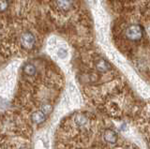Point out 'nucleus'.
Masks as SVG:
<instances>
[{
    "label": "nucleus",
    "instance_id": "obj_1",
    "mask_svg": "<svg viewBox=\"0 0 150 149\" xmlns=\"http://www.w3.org/2000/svg\"><path fill=\"white\" fill-rule=\"evenodd\" d=\"M125 36L126 38L132 40V41H137L140 40L141 39H143L144 36V31L142 26L139 25H130L126 28L125 30Z\"/></svg>",
    "mask_w": 150,
    "mask_h": 149
},
{
    "label": "nucleus",
    "instance_id": "obj_2",
    "mask_svg": "<svg viewBox=\"0 0 150 149\" xmlns=\"http://www.w3.org/2000/svg\"><path fill=\"white\" fill-rule=\"evenodd\" d=\"M37 42L36 36L31 31H25L20 36V43L23 48L30 50L35 47Z\"/></svg>",
    "mask_w": 150,
    "mask_h": 149
},
{
    "label": "nucleus",
    "instance_id": "obj_3",
    "mask_svg": "<svg viewBox=\"0 0 150 149\" xmlns=\"http://www.w3.org/2000/svg\"><path fill=\"white\" fill-rule=\"evenodd\" d=\"M117 139H118V135H117V133L112 129H108L105 130L104 133H103V140H104L105 143L109 144L116 143Z\"/></svg>",
    "mask_w": 150,
    "mask_h": 149
},
{
    "label": "nucleus",
    "instance_id": "obj_4",
    "mask_svg": "<svg viewBox=\"0 0 150 149\" xmlns=\"http://www.w3.org/2000/svg\"><path fill=\"white\" fill-rule=\"evenodd\" d=\"M46 115L47 114L42 110L36 111V112H34V113L31 114V120H32V122L34 123V124L40 125V124L45 122Z\"/></svg>",
    "mask_w": 150,
    "mask_h": 149
},
{
    "label": "nucleus",
    "instance_id": "obj_5",
    "mask_svg": "<svg viewBox=\"0 0 150 149\" xmlns=\"http://www.w3.org/2000/svg\"><path fill=\"white\" fill-rule=\"evenodd\" d=\"M95 68H97L98 71H100L101 73H106L111 69V65L105 59L100 58L98 59L95 62Z\"/></svg>",
    "mask_w": 150,
    "mask_h": 149
},
{
    "label": "nucleus",
    "instance_id": "obj_6",
    "mask_svg": "<svg viewBox=\"0 0 150 149\" xmlns=\"http://www.w3.org/2000/svg\"><path fill=\"white\" fill-rule=\"evenodd\" d=\"M73 121H74V124L76 125V127H79V128H82V127H84V126H86L88 124V118L86 114H75L74 115V118H73Z\"/></svg>",
    "mask_w": 150,
    "mask_h": 149
},
{
    "label": "nucleus",
    "instance_id": "obj_7",
    "mask_svg": "<svg viewBox=\"0 0 150 149\" xmlns=\"http://www.w3.org/2000/svg\"><path fill=\"white\" fill-rule=\"evenodd\" d=\"M56 6L62 11H69L73 6L72 0H55Z\"/></svg>",
    "mask_w": 150,
    "mask_h": 149
},
{
    "label": "nucleus",
    "instance_id": "obj_8",
    "mask_svg": "<svg viewBox=\"0 0 150 149\" xmlns=\"http://www.w3.org/2000/svg\"><path fill=\"white\" fill-rule=\"evenodd\" d=\"M23 72L25 75L28 77H32L36 75L37 73V68L35 67V65H33L32 63H26L23 68Z\"/></svg>",
    "mask_w": 150,
    "mask_h": 149
},
{
    "label": "nucleus",
    "instance_id": "obj_9",
    "mask_svg": "<svg viewBox=\"0 0 150 149\" xmlns=\"http://www.w3.org/2000/svg\"><path fill=\"white\" fill-rule=\"evenodd\" d=\"M57 56L60 58V59H65L66 57L68 56V51L67 49H65V48H59L58 51H57Z\"/></svg>",
    "mask_w": 150,
    "mask_h": 149
},
{
    "label": "nucleus",
    "instance_id": "obj_10",
    "mask_svg": "<svg viewBox=\"0 0 150 149\" xmlns=\"http://www.w3.org/2000/svg\"><path fill=\"white\" fill-rule=\"evenodd\" d=\"M8 8V0H0V12L7 11Z\"/></svg>",
    "mask_w": 150,
    "mask_h": 149
},
{
    "label": "nucleus",
    "instance_id": "obj_11",
    "mask_svg": "<svg viewBox=\"0 0 150 149\" xmlns=\"http://www.w3.org/2000/svg\"><path fill=\"white\" fill-rule=\"evenodd\" d=\"M40 110L43 111L46 114H49L51 112L53 111V107H52L50 104H44V105L41 106V109Z\"/></svg>",
    "mask_w": 150,
    "mask_h": 149
}]
</instances>
